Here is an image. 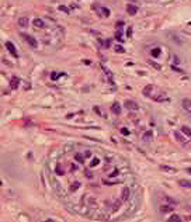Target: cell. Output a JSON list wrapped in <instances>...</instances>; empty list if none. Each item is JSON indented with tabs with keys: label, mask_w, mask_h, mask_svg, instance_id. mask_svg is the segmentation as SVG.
I'll return each mask as SVG.
<instances>
[{
	"label": "cell",
	"mask_w": 191,
	"mask_h": 222,
	"mask_svg": "<svg viewBox=\"0 0 191 222\" xmlns=\"http://www.w3.org/2000/svg\"><path fill=\"white\" fill-rule=\"evenodd\" d=\"M159 55H160V49H159V48H155V49H152V56L157 58Z\"/></svg>",
	"instance_id": "obj_24"
},
{
	"label": "cell",
	"mask_w": 191,
	"mask_h": 222,
	"mask_svg": "<svg viewBox=\"0 0 191 222\" xmlns=\"http://www.w3.org/2000/svg\"><path fill=\"white\" fill-rule=\"evenodd\" d=\"M124 48H122L121 47V45H117V47H115V52H119V53H122V52H124Z\"/></svg>",
	"instance_id": "obj_28"
},
{
	"label": "cell",
	"mask_w": 191,
	"mask_h": 222,
	"mask_svg": "<svg viewBox=\"0 0 191 222\" xmlns=\"http://www.w3.org/2000/svg\"><path fill=\"white\" fill-rule=\"evenodd\" d=\"M153 100H156V101H166L167 97H166L165 93H160L159 96H153Z\"/></svg>",
	"instance_id": "obj_14"
},
{
	"label": "cell",
	"mask_w": 191,
	"mask_h": 222,
	"mask_svg": "<svg viewBox=\"0 0 191 222\" xmlns=\"http://www.w3.org/2000/svg\"><path fill=\"white\" fill-rule=\"evenodd\" d=\"M181 107L191 114V100L190 98H181Z\"/></svg>",
	"instance_id": "obj_5"
},
{
	"label": "cell",
	"mask_w": 191,
	"mask_h": 222,
	"mask_svg": "<svg viewBox=\"0 0 191 222\" xmlns=\"http://www.w3.org/2000/svg\"><path fill=\"white\" fill-rule=\"evenodd\" d=\"M61 10H62V11H65V13H69V10H68L66 7H62V6H61Z\"/></svg>",
	"instance_id": "obj_35"
},
{
	"label": "cell",
	"mask_w": 191,
	"mask_h": 222,
	"mask_svg": "<svg viewBox=\"0 0 191 222\" xmlns=\"http://www.w3.org/2000/svg\"><path fill=\"white\" fill-rule=\"evenodd\" d=\"M129 197H131V190H129V187H124V190H122V193H121V200H122V202L128 201V200H129Z\"/></svg>",
	"instance_id": "obj_4"
},
{
	"label": "cell",
	"mask_w": 191,
	"mask_h": 222,
	"mask_svg": "<svg viewBox=\"0 0 191 222\" xmlns=\"http://www.w3.org/2000/svg\"><path fill=\"white\" fill-rule=\"evenodd\" d=\"M174 138H176V141H178V142H181V143H184L187 141V138H184L183 135H181V132H178V131H174Z\"/></svg>",
	"instance_id": "obj_9"
},
{
	"label": "cell",
	"mask_w": 191,
	"mask_h": 222,
	"mask_svg": "<svg viewBox=\"0 0 191 222\" xmlns=\"http://www.w3.org/2000/svg\"><path fill=\"white\" fill-rule=\"evenodd\" d=\"M6 48L8 49V52L11 53V55L14 56V58H18V53H17V51H16V48H14V45L10 42V41H7L6 42Z\"/></svg>",
	"instance_id": "obj_6"
},
{
	"label": "cell",
	"mask_w": 191,
	"mask_h": 222,
	"mask_svg": "<svg viewBox=\"0 0 191 222\" xmlns=\"http://www.w3.org/2000/svg\"><path fill=\"white\" fill-rule=\"evenodd\" d=\"M150 136H152V132H150V131H148V132H145V135H143V139H145V141H148Z\"/></svg>",
	"instance_id": "obj_29"
},
{
	"label": "cell",
	"mask_w": 191,
	"mask_h": 222,
	"mask_svg": "<svg viewBox=\"0 0 191 222\" xmlns=\"http://www.w3.org/2000/svg\"><path fill=\"white\" fill-rule=\"evenodd\" d=\"M28 23H30V20L27 18V17H20L18 18V25L20 27H28Z\"/></svg>",
	"instance_id": "obj_11"
},
{
	"label": "cell",
	"mask_w": 191,
	"mask_h": 222,
	"mask_svg": "<svg viewBox=\"0 0 191 222\" xmlns=\"http://www.w3.org/2000/svg\"><path fill=\"white\" fill-rule=\"evenodd\" d=\"M152 91H153V86L148 85L145 89H143V96H146V97H152Z\"/></svg>",
	"instance_id": "obj_8"
},
{
	"label": "cell",
	"mask_w": 191,
	"mask_h": 222,
	"mask_svg": "<svg viewBox=\"0 0 191 222\" xmlns=\"http://www.w3.org/2000/svg\"><path fill=\"white\" fill-rule=\"evenodd\" d=\"M84 176H86L87 179H91V177H93V174H91L90 170H86V172H84Z\"/></svg>",
	"instance_id": "obj_30"
},
{
	"label": "cell",
	"mask_w": 191,
	"mask_h": 222,
	"mask_svg": "<svg viewBox=\"0 0 191 222\" xmlns=\"http://www.w3.org/2000/svg\"><path fill=\"white\" fill-rule=\"evenodd\" d=\"M174 207L176 205H173V204H162V205L159 207V209H160V212H163V214H169V212H171L173 209H174Z\"/></svg>",
	"instance_id": "obj_3"
},
{
	"label": "cell",
	"mask_w": 191,
	"mask_h": 222,
	"mask_svg": "<svg viewBox=\"0 0 191 222\" xmlns=\"http://www.w3.org/2000/svg\"><path fill=\"white\" fill-rule=\"evenodd\" d=\"M174 62H176V63H180V59H178L177 56H174Z\"/></svg>",
	"instance_id": "obj_36"
},
{
	"label": "cell",
	"mask_w": 191,
	"mask_h": 222,
	"mask_svg": "<svg viewBox=\"0 0 191 222\" xmlns=\"http://www.w3.org/2000/svg\"><path fill=\"white\" fill-rule=\"evenodd\" d=\"M18 86H20V79H18V77H16V76L11 77V80H10V87L13 89V90H16L17 87H18Z\"/></svg>",
	"instance_id": "obj_7"
},
{
	"label": "cell",
	"mask_w": 191,
	"mask_h": 222,
	"mask_svg": "<svg viewBox=\"0 0 191 222\" xmlns=\"http://www.w3.org/2000/svg\"><path fill=\"white\" fill-rule=\"evenodd\" d=\"M121 132L124 134V135H128V130H125V128H122V130H121Z\"/></svg>",
	"instance_id": "obj_34"
},
{
	"label": "cell",
	"mask_w": 191,
	"mask_h": 222,
	"mask_svg": "<svg viewBox=\"0 0 191 222\" xmlns=\"http://www.w3.org/2000/svg\"><path fill=\"white\" fill-rule=\"evenodd\" d=\"M34 25L37 27V28H44V27H45V25H44V21H42V20H40V18L34 20Z\"/></svg>",
	"instance_id": "obj_17"
},
{
	"label": "cell",
	"mask_w": 191,
	"mask_h": 222,
	"mask_svg": "<svg viewBox=\"0 0 191 222\" xmlns=\"http://www.w3.org/2000/svg\"><path fill=\"white\" fill-rule=\"evenodd\" d=\"M110 176H111V177H114V176H117V170H114V173H111V174H110Z\"/></svg>",
	"instance_id": "obj_39"
},
{
	"label": "cell",
	"mask_w": 191,
	"mask_h": 222,
	"mask_svg": "<svg viewBox=\"0 0 191 222\" xmlns=\"http://www.w3.org/2000/svg\"><path fill=\"white\" fill-rule=\"evenodd\" d=\"M96 164H98V159L97 158L93 159V162H91V166H96Z\"/></svg>",
	"instance_id": "obj_32"
},
{
	"label": "cell",
	"mask_w": 191,
	"mask_h": 222,
	"mask_svg": "<svg viewBox=\"0 0 191 222\" xmlns=\"http://www.w3.org/2000/svg\"><path fill=\"white\" fill-rule=\"evenodd\" d=\"M79 187H80V183H79V181H74V184L70 186V191H76Z\"/></svg>",
	"instance_id": "obj_23"
},
{
	"label": "cell",
	"mask_w": 191,
	"mask_h": 222,
	"mask_svg": "<svg viewBox=\"0 0 191 222\" xmlns=\"http://www.w3.org/2000/svg\"><path fill=\"white\" fill-rule=\"evenodd\" d=\"M181 132L186 135L187 138H191V128H190V127H187V125H183V127H181Z\"/></svg>",
	"instance_id": "obj_12"
},
{
	"label": "cell",
	"mask_w": 191,
	"mask_h": 222,
	"mask_svg": "<svg viewBox=\"0 0 191 222\" xmlns=\"http://www.w3.org/2000/svg\"><path fill=\"white\" fill-rule=\"evenodd\" d=\"M178 184H180L181 187L191 188V181H190V180H180V181H178Z\"/></svg>",
	"instance_id": "obj_15"
},
{
	"label": "cell",
	"mask_w": 191,
	"mask_h": 222,
	"mask_svg": "<svg viewBox=\"0 0 191 222\" xmlns=\"http://www.w3.org/2000/svg\"><path fill=\"white\" fill-rule=\"evenodd\" d=\"M149 63H150L152 66H153L155 69H156V70H160V69H162V66H160V65H157L156 62H152V61H150V62H149Z\"/></svg>",
	"instance_id": "obj_27"
},
{
	"label": "cell",
	"mask_w": 191,
	"mask_h": 222,
	"mask_svg": "<svg viewBox=\"0 0 191 222\" xmlns=\"http://www.w3.org/2000/svg\"><path fill=\"white\" fill-rule=\"evenodd\" d=\"M124 107L127 110H132V111H136V110H139V106H138V103L136 101H133V100H125V103H124Z\"/></svg>",
	"instance_id": "obj_2"
},
{
	"label": "cell",
	"mask_w": 191,
	"mask_h": 222,
	"mask_svg": "<svg viewBox=\"0 0 191 222\" xmlns=\"http://www.w3.org/2000/svg\"><path fill=\"white\" fill-rule=\"evenodd\" d=\"M186 172L188 173V174H191V167H187V169H186Z\"/></svg>",
	"instance_id": "obj_38"
},
{
	"label": "cell",
	"mask_w": 191,
	"mask_h": 222,
	"mask_svg": "<svg viewBox=\"0 0 191 222\" xmlns=\"http://www.w3.org/2000/svg\"><path fill=\"white\" fill-rule=\"evenodd\" d=\"M100 11H101V16H103V17H108L110 16V10H108V8H106V7H101Z\"/></svg>",
	"instance_id": "obj_21"
},
{
	"label": "cell",
	"mask_w": 191,
	"mask_h": 222,
	"mask_svg": "<svg viewBox=\"0 0 191 222\" xmlns=\"http://www.w3.org/2000/svg\"><path fill=\"white\" fill-rule=\"evenodd\" d=\"M21 37L25 40V42L30 45L31 48H37L38 47V42H37V40H35L34 37H31V35H27V34H23Z\"/></svg>",
	"instance_id": "obj_1"
},
{
	"label": "cell",
	"mask_w": 191,
	"mask_h": 222,
	"mask_svg": "<svg viewBox=\"0 0 191 222\" xmlns=\"http://www.w3.org/2000/svg\"><path fill=\"white\" fill-rule=\"evenodd\" d=\"M121 202H122V200H117L114 202V205H112V211H117V209L121 207Z\"/></svg>",
	"instance_id": "obj_22"
},
{
	"label": "cell",
	"mask_w": 191,
	"mask_h": 222,
	"mask_svg": "<svg viewBox=\"0 0 191 222\" xmlns=\"http://www.w3.org/2000/svg\"><path fill=\"white\" fill-rule=\"evenodd\" d=\"M74 159H76L79 163H84V160H86V156H83L82 153H76L74 155Z\"/></svg>",
	"instance_id": "obj_16"
},
{
	"label": "cell",
	"mask_w": 191,
	"mask_h": 222,
	"mask_svg": "<svg viewBox=\"0 0 191 222\" xmlns=\"http://www.w3.org/2000/svg\"><path fill=\"white\" fill-rule=\"evenodd\" d=\"M59 76H62V73H56V72H52V73H51V79L52 80H56Z\"/></svg>",
	"instance_id": "obj_25"
},
{
	"label": "cell",
	"mask_w": 191,
	"mask_h": 222,
	"mask_svg": "<svg viewBox=\"0 0 191 222\" xmlns=\"http://www.w3.org/2000/svg\"><path fill=\"white\" fill-rule=\"evenodd\" d=\"M167 221H169V222H181V218L178 217V215H171Z\"/></svg>",
	"instance_id": "obj_19"
},
{
	"label": "cell",
	"mask_w": 191,
	"mask_h": 222,
	"mask_svg": "<svg viewBox=\"0 0 191 222\" xmlns=\"http://www.w3.org/2000/svg\"><path fill=\"white\" fill-rule=\"evenodd\" d=\"M111 111L115 114V115H118V114L121 113V107L118 106V103H114V104H112V106H111Z\"/></svg>",
	"instance_id": "obj_13"
},
{
	"label": "cell",
	"mask_w": 191,
	"mask_h": 222,
	"mask_svg": "<svg viewBox=\"0 0 191 222\" xmlns=\"http://www.w3.org/2000/svg\"><path fill=\"white\" fill-rule=\"evenodd\" d=\"M160 169L162 170H165V172H167V173H176V169H173V167H170V166H160Z\"/></svg>",
	"instance_id": "obj_18"
},
{
	"label": "cell",
	"mask_w": 191,
	"mask_h": 222,
	"mask_svg": "<svg viewBox=\"0 0 191 222\" xmlns=\"http://www.w3.org/2000/svg\"><path fill=\"white\" fill-rule=\"evenodd\" d=\"M56 174H59V176H63L65 174L63 169H61V166H56Z\"/></svg>",
	"instance_id": "obj_26"
},
{
	"label": "cell",
	"mask_w": 191,
	"mask_h": 222,
	"mask_svg": "<svg viewBox=\"0 0 191 222\" xmlns=\"http://www.w3.org/2000/svg\"><path fill=\"white\" fill-rule=\"evenodd\" d=\"M127 10H128V13H129L131 16H135V14L138 13V7H136V6H133V4H128Z\"/></svg>",
	"instance_id": "obj_10"
},
{
	"label": "cell",
	"mask_w": 191,
	"mask_h": 222,
	"mask_svg": "<svg viewBox=\"0 0 191 222\" xmlns=\"http://www.w3.org/2000/svg\"><path fill=\"white\" fill-rule=\"evenodd\" d=\"M171 69H173V70H176V72H180V73L183 72L181 69H178V68H176V66H171Z\"/></svg>",
	"instance_id": "obj_33"
},
{
	"label": "cell",
	"mask_w": 191,
	"mask_h": 222,
	"mask_svg": "<svg viewBox=\"0 0 191 222\" xmlns=\"http://www.w3.org/2000/svg\"><path fill=\"white\" fill-rule=\"evenodd\" d=\"M163 198H165L169 204H173V205H176V204H177V201H176L174 198H171V197H169V196H163Z\"/></svg>",
	"instance_id": "obj_20"
},
{
	"label": "cell",
	"mask_w": 191,
	"mask_h": 222,
	"mask_svg": "<svg viewBox=\"0 0 191 222\" xmlns=\"http://www.w3.org/2000/svg\"><path fill=\"white\" fill-rule=\"evenodd\" d=\"M115 38L119 40V41H122V34H121V32H117V34H115Z\"/></svg>",
	"instance_id": "obj_31"
},
{
	"label": "cell",
	"mask_w": 191,
	"mask_h": 222,
	"mask_svg": "<svg viewBox=\"0 0 191 222\" xmlns=\"http://www.w3.org/2000/svg\"><path fill=\"white\" fill-rule=\"evenodd\" d=\"M90 155H91V153H90V152H89V151H87V152H86V153H84V156H86V158H90Z\"/></svg>",
	"instance_id": "obj_37"
}]
</instances>
